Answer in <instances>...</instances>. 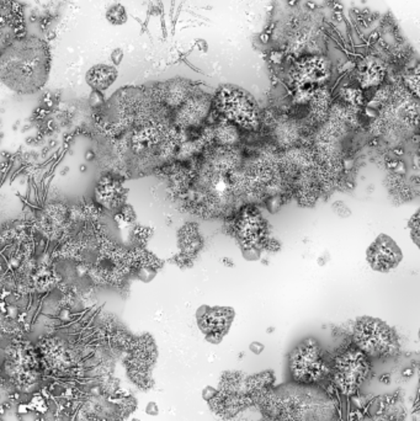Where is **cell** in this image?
<instances>
[{"mask_svg":"<svg viewBox=\"0 0 420 421\" xmlns=\"http://www.w3.org/2000/svg\"><path fill=\"white\" fill-rule=\"evenodd\" d=\"M52 67L49 44L28 33H15L0 49V83L20 95L36 94L47 84Z\"/></svg>","mask_w":420,"mask_h":421,"instance_id":"1","label":"cell"},{"mask_svg":"<svg viewBox=\"0 0 420 421\" xmlns=\"http://www.w3.org/2000/svg\"><path fill=\"white\" fill-rule=\"evenodd\" d=\"M264 417L276 421H338V405L320 384L272 387L255 399Z\"/></svg>","mask_w":420,"mask_h":421,"instance_id":"2","label":"cell"},{"mask_svg":"<svg viewBox=\"0 0 420 421\" xmlns=\"http://www.w3.org/2000/svg\"><path fill=\"white\" fill-rule=\"evenodd\" d=\"M99 345L100 341L81 339L77 334L43 336L36 346L42 373L56 378L83 377L86 361Z\"/></svg>","mask_w":420,"mask_h":421,"instance_id":"3","label":"cell"},{"mask_svg":"<svg viewBox=\"0 0 420 421\" xmlns=\"http://www.w3.org/2000/svg\"><path fill=\"white\" fill-rule=\"evenodd\" d=\"M322 17L317 10L298 7L288 12L277 25V41L290 53L313 54L312 47L319 40Z\"/></svg>","mask_w":420,"mask_h":421,"instance_id":"4","label":"cell"},{"mask_svg":"<svg viewBox=\"0 0 420 421\" xmlns=\"http://www.w3.org/2000/svg\"><path fill=\"white\" fill-rule=\"evenodd\" d=\"M355 346L370 360L395 357L400 351V340L396 331L383 320L364 316L356 321L353 330Z\"/></svg>","mask_w":420,"mask_h":421,"instance_id":"5","label":"cell"},{"mask_svg":"<svg viewBox=\"0 0 420 421\" xmlns=\"http://www.w3.org/2000/svg\"><path fill=\"white\" fill-rule=\"evenodd\" d=\"M288 368L293 382L320 384L330 373V363L316 340L300 342L288 356Z\"/></svg>","mask_w":420,"mask_h":421,"instance_id":"6","label":"cell"},{"mask_svg":"<svg viewBox=\"0 0 420 421\" xmlns=\"http://www.w3.org/2000/svg\"><path fill=\"white\" fill-rule=\"evenodd\" d=\"M371 361L356 346L348 347L335 356L330 365V373L334 386L344 396H354L369 378Z\"/></svg>","mask_w":420,"mask_h":421,"instance_id":"7","label":"cell"},{"mask_svg":"<svg viewBox=\"0 0 420 421\" xmlns=\"http://www.w3.org/2000/svg\"><path fill=\"white\" fill-rule=\"evenodd\" d=\"M121 358L131 383L144 392L153 388L152 372L158 358V349L153 337L149 334L133 336L127 351Z\"/></svg>","mask_w":420,"mask_h":421,"instance_id":"8","label":"cell"},{"mask_svg":"<svg viewBox=\"0 0 420 421\" xmlns=\"http://www.w3.org/2000/svg\"><path fill=\"white\" fill-rule=\"evenodd\" d=\"M214 105L227 121L246 130L259 126V110L255 100L237 86H223L217 93Z\"/></svg>","mask_w":420,"mask_h":421,"instance_id":"9","label":"cell"},{"mask_svg":"<svg viewBox=\"0 0 420 421\" xmlns=\"http://www.w3.org/2000/svg\"><path fill=\"white\" fill-rule=\"evenodd\" d=\"M332 75L330 61L320 53L300 56L290 69V78L296 91H312L325 85Z\"/></svg>","mask_w":420,"mask_h":421,"instance_id":"10","label":"cell"},{"mask_svg":"<svg viewBox=\"0 0 420 421\" xmlns=\"http://www.w3.org/2000/svg\"><path fill=\"white\" fill-rule=\"evenodd\" d=\"M234 319V310L227 307H201L198 312V325L211 344H219L227 335Z\"/></svg>","mask_w":420,"mask_h":421,"instance_id":"11","label":"cell"},{"mask_svg":"<svg viewBox=\"0 0 420 421\" xmlns=\"http://www.w3.org/2000/svg\"><path fill=\"white\" fill-rule=\"evenodd\" d=\"M211 96L202 91H194L180 107L174 111V122L180 128L199 127L206 121L212 109Z\"/></svg>","mask_w":420,"mask_h":421,"instance_id":"12","label":"cell"},{"mask_svg":"<svg viewBox=\"0 0 420 421\" xmlns=\"http://www.w3.org/2000/svg\"><path fill=\"white\" fill-rule=\"evenodd\" d=\"M210 396L204 397L209 403L212 412L223 419H230L239 413L254 405L253 399L245 391L228 392L222 389H213L209 387Z\"/></svg>","mask_w":420,"mask_h":421,"instance_id":"13","label":"cell"},{"mask_svg":"<svg viewBox=\"0 0 420 421\" xmlns=\"http://www.w3.org/2000/svg\"><path fill=\"white\" fill-rule=\"evenodd\" d=\"M366 259L372 270L388 273L400 265L403 255L392 238L381 234L367 249Z\"/></svg>","mask_w":420,"mask_h":421,"instance_id":"14","label":"cell"},{"mask_svg":"<svg viewBox=\"0 0 420 421\" xmlns=\"http://www.w3.org/2000/svg\"><path fill=\"white\" fill-rule=\"evenodd\" d=\"M153 93L165 110H175L194 93L193 84L189 80L177 78L152 86Z\"/></svg>","mask_w":420,"mask_h":421,"instance_id":"15","label":"cell"},{"mask_svg":"<svg viewBox=\"0 0 420 421\" xmlns=\"http://www.w3.org/2000/svg\"><path fill=\"white\" fill-rule=\"evenodd\" d=\"M387 64L381 57L370 56L364 58L355 72V83L361 89L379 88L387 77Z\"/></svg>","mask_w":420,"mask_h":421,"instance_id":"16","label":"cell"},{"mask_svg":"<svg viewBox=\"0 0 420 421\" xmlns=\"http://www.w3.org/2000/svg\"><path fill=\"white\" fill-rule=\"evenodd\" d=\"M264 222L255 212H245L237 223V235L245 247H254L264 238Z\"/></svg>","mask_w":420,"mask_h":421,"instance_id":"17","label":"cell"},{"mask_svg":"<svg viewBox=\"0 0 420 421\" xmlns=\"http://www.w3.org/2000/svg\"><path fill=\"white\" fill-rule=\"evenodd\" d=\"M95 193L98 203L106 210H116L121 207L125 197V190L122 185L110 175L99 180Z\"/></svg>","mask_w":420,"mask_h":421,"instance_id":"18","label":"cell"},{"mask_svg":"<svg viewBox=\"0 0 420 421\" xmlns=\"http://www.w3.org/2000/svg\"><path fill=\"white\" fill-rule=\"evenodd\" d=\"M117 77H119V70L116 67L111 64L99 63L88 69V72L85 73V82L93 89V91L102 93L114 85Z\"/></svg>","mask_w":420,"mask_h":421,"instance_id":"19","label":"cell"},{"mask_svg":"<svg viewBox=\"0 0 420 421\" xmlns=\"http://www.w3.org/2000/svg\"><path fill=\"white\" fill-rule=\"evenodd\" d=\"M301 125L288 117L276 120L272 128V133L277 144L286 149L293 148V145L301 138Z\"/></svg>","mask_w":420,"mask_h":421,"instance_id":"20","label":"cell"},{"mask_svg":"<svg viewBox=\"0 0 420 421\" xmlns=\"http://www.w3.org/2000/svg\"><path fill=\"white\" fill-rule=\"evenodd\" d=\"M307 105L309 109L311 120L323 124L327 120L330 106H332V94H330L329 89L325 85L314 89L309 95Z\"/></svg>","mask_w":420,"mask_h":421,"instance_id":"21","label":"cell"},{"mask_svg":"<svg viewBox=\"0 0 420 421\" xmlns=\"http://www.w3.org/2000/svg\"><path fill=\"white\" fill-rule=\"evenodd\" d=\"M275 376L272 371H264L258 375L245 377V392L253 399V403L262 393L274 387Z\"/></svg>","mask_w":420,"mask_h":421,"instance_id":"22","label":"cell"},{"mask_svg":"<svg viewBox=\"0 0 420 421\" xmlns=\"http://www.w3.org/2000/svg\"><path fill=\"white\" fill-rule=\"evenodd\" d=\"M213 138L223 148H232L239 140V132L235 125L225 120L214 127Z\"/></svg>","mask_w":420,"mask_h":421,"instance_id":"23","label":"cell"},{"mask_svg":"<svg viewBox=\"0 0 420 421\" xmlns=\"http://www.w3.org/2000/svg\"><path fill=\"white\" fill-rule=\"evenodd\" d=\"M105 17L106 21L112 26H122L127 22L128 14L126 7L120 2L112 4L111 6L107 7L106 12H105Z\"/></svg>","mask_w":420,"mask_h":421,"instance_id":"24","label":"cell"},{"mask_svg":"<svg viewBox=\"0 0 420 421\" xmlns=\"http://www.w3.org/2000/svg\"><path fill=\"white\" fill-rule=\"evenodd\" d=\"M190 228L191 229H189V226L185 227V228L181 229V233H180L181 249H183V252H185L186 254L196 252L199 244H200V242H199L198 232H196L191 226H190Z\"/></svg>","mask_w":420,"mask_h":421,"instance_id":"25","label":"cell"},{"mask_svg":"<svg viewBox=\"0 0 420 421\" xmlns=\"http://www.w3.org/2000/svg\"><path fill=\"white\" fill-rule=\"evenodd\" d=\"M409 228H411V235L413 238L414 243L419 244V213L417 212L413 218L409 222Z\"/></svg>","mask_w":420,"mask_h":421,"instance_id":"26","label":"cell"},{"mask_svg":"<svg viewBox=\"0 0 420 421\" xmlns=\"http://www.w3.org/2000/svg\"><path fill=\"white\" fill-rule=\"evenodd\" d=\"M333 208H334L335 213H337L338 216L343 217V218H345V217H349L351 214L350 210L346 207L345 203L340 202V201H339V202H335L334 205H333Z\"/></svg>","mask_w":420,"mask_h":421,"instance_id":"27","label":"cell"},{"mask_svg":"<svg viewBox=\"0 0 420 421\" xmlns=\"http://www.w3.org/2000/svg\"><path fill=\"white\" fill-rule=\"evenodd\" d=\"M110 61L112 62V65L114 67H117L122 63L123 61V51L121 48H115L114 51L110 54Z\"/></svg>","mask_w":420,"mask_h":421,"instance_id":"28","label":"cell"},{"mask_svg":"<svg viewBox=\"0 0 420 421\" xmlns=\"http://www.w3.org/2000/svg\"><path fill=\"white\" fill-rule=\"evenodd\" d=\"M146 413L148 415H152V417H157V415L159 414V408L158 405L156 404L154 402H151L148 405H147L146 408Z\"/></svg>","mask_w":420,"mask_h":421,"instance_id":"29","label":"cell"},{"mask_svg":"<svg viewBox=\"0 0 420 421\" xmlns=\"http://www.w3.org/2000/svg\"><path fill=\"white\" fill-rule=\"evenodd\" d=\"M262 349H264V346H261V345H259L258 342H255V344L250 345V350H251V351L255 352V354H260V351H261Z\"/></svg>","mask_w":420,"mask_h":421,"instance_id":"30","label":"cell"},{"mask_svg":"<svg viewBox=\"0 0 420 421\" xmlns=\"http://www.w3.org/2000/svg\"><path fill=\"white\" fill-rule=\"evenodd\" d=\"M261 421H276V420L270 419V418H267V417H264V418H262V420H261Z\"/></svg>","mask_w":420,"mask_h":421,"instance_id":"31","label":"cell"},{"mask_svg":"<svg viewBox=\"0 0 420 421\" xmlns=\"http://www.w3.org/2000/svg\"><path fill=\"white\" fill-rule=\"evenodd\" d=\"M131 421H141V420H138V419H132Z\"/></svg>","mask_w":420,"mask_h":421,"instance_id":"32","label":"cell"}]
</instances>
